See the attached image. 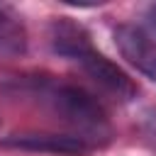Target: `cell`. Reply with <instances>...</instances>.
<instances>
[{"label": "cell", "instance_id": "6", "mask_svg": "<svg viewBox=\"0 0 156 156\" xmlns=\"http://www.w3.org/2000/svg\"><path fill=\"white\" fill-rule=\"evenodd\" d=\"M149 20H151V24L156 27V2H154V5L149 7Z\"/></svg>", "mask_w": 156, "mask_h": 156}, {"label": "cell", "instance_id": "7", "mask_svg": "<svg viewBox=\"0 0 156 156\" xmlns=\"http://www.w3.org/2000/svg\"><path fill=\"white\" fill-rule=\"evenodd\" d=\"M5 27H7V17H5V10L0 7V32H2Z\"/></svg>", "mask_w": 156, "mask_h": 156}, {"label": "cell", "instance_id": "3", "mask_svg": "<svg viewBox=\"0 0 156 156\" xmlns=\"http://www.w3.org/2000/svg\"><path fill=\"white\" fill-rule=\"evenodd\" d=\"M2 146L27 149V151H41V154H58V156H88L95 144L78 134H12L2 139Z\"/></svg>", "mask_w": 156, "mask_h": 156}, {"label": "cell", "instance_id": "1", "mask_svg": "<svg viewBox=\"0 0 156 156\" xmlns=\"http://www.w3.org/2000/svg\"><path fill=\"white\" fill-rule=\"evenodd\" d=\"M49 41H51V49L58 56L76 61L88 73V78H93L105 93H110L119 100H132L136 95L134 80L115 61H110L105 54H100L93 46L90 34L78 22L66 20V17L56 20L49 29Z\"/></svg>", "mask_w": 156, "mask_h": 156}, {"label": "cell", "instance_id": "4", "mask_svg": "<svg viewBox=\"0 0 156 156\" xmlns=\"http://www.w3.org/2000/svg\"><path fill=\"white\" fill-rule=\"evenodd\" d=\"M115 44L119 54L144 76L156 83V41L134 24H119L115 29Z\"/></svg>", "mask_w": 156, "mask_h": 156}, {"label": "cell", "instance_id": "2", "mask_svg": "<svg viewBox=\"0 0 156 156\" xmlns=\"http://www.w3.org/2000/svg\"><path fill=\"white\" fill-rule=\"evenodd\" d=\"M37 93L61 122L73 127V134L88 139L90 144L98 146V139L110 134L105 107L85 88L63 80H39Z\"/></svg>", "mask_w": 156, "mask_h": 156}, {"label": "cell", "instance_id": "5", "mask_svg": "<svg viewBox=\"0 0 156 156\" xmlns=\"http://www.w3.org/2000/svg\"><path fill=\"white\" fill-rule=\"evenodd\" d=\"M146 122H149V134H151V136L156 139V112H154V115H151V117H149Z\"/></svg>", "mask_w": 156, "mask_h": 156}]
</instances>
